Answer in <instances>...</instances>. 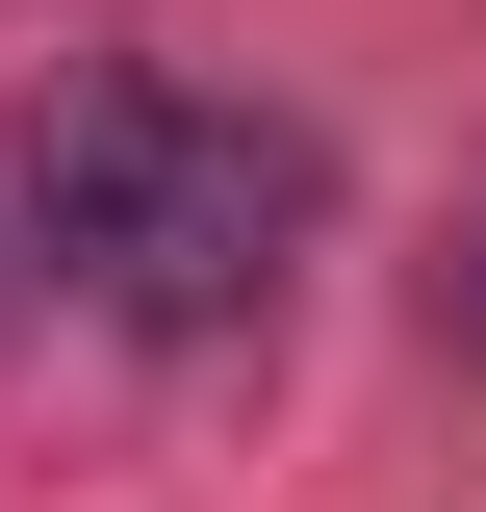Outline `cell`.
I'll use <instances>...</instances> for the list:
<instances>
[{
    "mask_svg": "<svg viewBox=\"0 0 486 512\" xmlns=\"http://www.w3.org/2000/svg\"><path fill=\"white\" fill-rule=\"evenodd\" d=\"M26 231L77 256V308H128V333H231L256 282H282V231H307V154H282L256 103L103 77V103L26 128Z\"/></svg>",
    "mask_w": 486,
    "mask_h": 512,
    "instance_id": "cell-1",
    "label": "cell"
}]
</instances>
